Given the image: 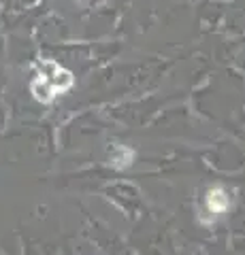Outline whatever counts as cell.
I'll return each instance as SVG.
<instances>
[{
  "mask_svg": "<svg viewBox=\"0 0 245 255\" xmlns=\"http://www.w3.org/2000/svg\"><path fill=\"white\" fill-rule=\"evenodd\" d=\"M73 85V75L64 70L58 62H38V79L32 83V94L38 102H51L58 94H64Z\"/></svg>",
  "mask_w": 245,
  "mask_h": 255,
  "instance_id": "1",
  "label": "cell"
},
{
  "mask_svg": "<svg viewBox=\"0 0 245 255\" xmlns=\"http://www.w3.org/2000/svg\"><path fill=\"white\" fill-rule=\"evenodd\" d=\"M132 157H134V153L130 149L120 147V145L111 147V162H113L115 168H128V166L132 164Z\"/></svg>",
  "mask_w": 245,
  "mask_h": 255,
  "instance_id": "2",
  "label": "cell"
},
{
  "mask_svg": "<svg viewBox=\"0 0 245 255\" xmlns=\"http://www.w3.org/2000/svg\"><path fill=\"white\" fill-rule=\"evenodd\" d=\"M207 206H209V209L216 213V215L224 213L226 206H228V196L224 194L222 189H211L209 194H207Z\"/></svg>",
  "mask_w": 245,
  "mask_h": 255,
  "instance_id": "3",
  "label": "cell"
}]
</instances>
